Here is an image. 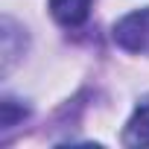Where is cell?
<instances>
[{
  "mask_svg": "<svg viewBox=\"0 0 149 149\" xmlns=\"http://www.w3.org/2000/svg\"><path fill=\"white\" fill-rule=\"evenodd\" d=\"M111 38H114V44H117L120 50H126V53L149 56V6L123 15V18L114 24Z\"/></svg>",
  "mask_w": 149,
  "mask_h": 149,
  "instance_id": "obj_1",
  "label": "cell"
},
{
  "mask_svg": "<svg viewBox=\"0 0 149 149\" xmlns=\"http://www.w3.org/2000/svg\"><path fill=\"white\" fill-rule=\"evenodd\" d=\"M0 108H3V129H12L18 120H24V114H26V108H15V100H3L0 102Z\"/></svg>",
  "mask_w": 149,
  "mask_h": 149,
  "instance_id": "obj_4",
  "label": "cell"
},
{
  "mask_svg": "<svg viewBox=\"0 0 149 149\" xmlns=\"http://www.w3.org/2000/svg\"><path fill=\"white\" fill-rule=\"evenodd\" d=\"M123 143L126 146H149V97L140 100V105L129 117V123L123 129Z\"/></svg>",
  "mask_w": 149,
  "mask_h": 149,
  "instance_id": "obj_3",
  "label": "cell"
},
{
  "mask_svg": "<svg viewBox=\"0 0 149 149\" xmlns=\"http://www.w3.org/2000/svg\"><path fill=\"white\" fill-rule=\"evenodd\" d=\"M91 3L94 0H50V15L56 24L73 29V26H82L88 21Z\"/></svg>",
  "mask_w": 149,
  "mask_h": 149,
  "instance_id": "obj_2",
  "label": "cell"
}]
</instances>
